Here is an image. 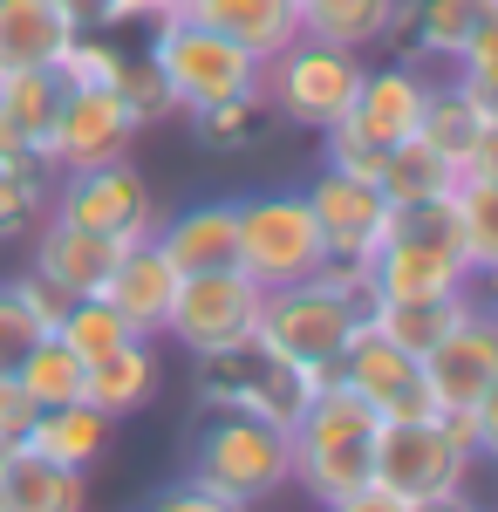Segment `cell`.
<instances>
[{
  "label": "cell",
  "mask_w": 498,
  "mask_h": 512,
  "mask_svg": "<svg viewBox=\"0 0 498 512\" xmlns=\"http://www.w3.org/2000/svg\"><path fill=\"white\" fill-rule=\"evenodd\" d=\"M178 0H116V14H123V28L130 21H157V14H171Z\"/></svg>",
  "instance_id": "c3c4849f"
},
{
  "label": "cell",
  "mask_w": 498,
  "mask_h": 512,
  "mask_svg": "<svg viewBox=\"0 0 498 512\" xmlns=\"http://www.w3.org/2000/svg\"><path fill=\"white\" fill-rule=\"evenodd\" d=\"M389 21H396V0H314L301 14V35L362 55V48H383L389 41Z\"/></svg>",
  "instance_id": "4316f807"
},
{
  "label": "cell",
  "mask_w": 498,
  "mask_h": 512,
  "mask_svg": "<svg viewBox=\"0 0 498 512\" xmlns=\"http://www.w3.org/2000/svg\"><path fill=\"white\" fill-rule=\"evenodd\" d=\"M69 41H76V28L55 0H0V76L55 69Z\"/></svg>",
  "instance_id": "603a6c76"
},
{
  "label": "cell",
  "mask_w": 498,
  "mask_h": 512,
  "mask_svg": "<svg viewBox=\"0 0 498 512\" xmlns=\"http://www.w3.org/2000/svg\"><path fill=\"white\" fill-rule=\"evenodd\" d=\"M376 431L383 417L348 390V383H321L314 403L287 424V485H301L314 506H335L342 492L369 485L376 472Z\"/></svg>",
  "instance_id": "7a4b0ae2"
},
{
  "label": "cell",
  "mask_w": 498,
  "mask_h": 512,
  "mask_svg": "<svg viewBox=\"0 0 498 512\" xmlns=\"http://www.w3.org/2000/svg\"><path fill=\"white\" fill-rule=\"evenodd\" d=\"M321 512H410V499H396L389 485H376V478H369V485H355V492H342L335 506H321Z\"/></svg>",
  "instance_id": "f6af8a7d"
},
{
  "label": "cell",
  "mask_w": 498,
  "mask_h": 512,
  "mask_svg": "<svg viewBox=\"0 0 498 512\" xmlns=\"http://www.w3.org/2000/svg\"><path fill=\"white\" fill-rule=\"evenodd\" d=\"M7 451H14V444H7V437H0V465H7Z\"/></svg>",
  "instance_id": "816d5d0a"
},
{
  "label": "cell",
  "mask_w": 498,
  "mask_h": 512,
  "mask_svg": "<svg viewBox=\"0 0 498 512\" xmlns=\"http://www.w3.org/2000/svg\"><path fill=\"white\" fill-rule=\"evenodd\" d=\"M157 383H164V362H157V342H123L116 355H103V362H89V376H82V403H96L110 424H123V417H137L144 403L157 396Z\"/></svg>",
  "instance_id": "7402d4cb"
},
{
  "label": "cell",
  "mask_w": 498,
  "mask_h": 512,
  "mask_svg": "<svg viewBox=\"0 0 498 512\" xmlns=\"http://www.w3.org/2000/svg\"><path fill=\"white\" fill-rule=\"evenodd\" d=\"M151 246L178 267V280L239 267V198H205V205H185L178 219H157Z\"/></svg>",
  "instance_id": "e0dca14e"
},
{
  "label": "cell",
  "mask_w": 498,
  "mask_h": 512,
  "mask_svg": "<svg viewBox=\"0 0 498 512\" xmlns=\"http://www.w3.org/2000/svg\"><path fill=\"white\" fill-rule=\"evenodd\" d=\"M478 130H485V110L471 103V89H464L451 69H444V76H430V96H423L417 137L430 144V151H444V158L458 164V178H464V151L478 144Z\"/></svg>",
  "instance_id": "484cf974"
},
{
  "label": "cell",
  "mask_w": 498,
  "mask_h": 512,
  "mask_svg": "<svg viewBox=\"0 0 498 512\" xmlns=\"http://www.w3.org/2000/svg\"><path fill=\"white\" fill-rule=\"evenodd\" d=\"M185 478L226 506H267L273 492H287V431L246 410H205Z\"/></svg>",
  "instance_id": "3957f363"
},
{
  "label": "cell",
  "mask_w": 498,
  "mask_h": 512,
  "mask_svg": "<svg viewBox=\"0 0 498 512\" xmlns=\"http://www.w3.org/2000/svg\"><path fill=\"white\" fill-rule=\"evenodd\" d=\"M369 267H355V260H321L307 280L294 287H267V301H260V342L280 349L294 369L307 376H335L342 369L348 342L362 335V321H369Z\"/></svg>",
  "instance_id": "6da1fadb"
},
{
  "label": "cell",
  "mask_w": 498,
  "mask_h": 512,
  "mask_svg": "<svg viewBox=\"0 0 498 512\" xmlns=\"http://www.w3.org/2000/svg\"><path fill=\"white\" fill-rule=\"evenodd\" d=\"M198 362V410H246V417H267V424H294L314 390H321V376H307L294 369L280 349H267L260 335H246V342H232L219 355H192Z\"/></svg>",
  "instance_id": "8992f818"
},
{
  "label": "cell",
  "mask_w": 498,
  "mask_h": 512,
  "mask_svg": "<svg viewBox=\"0 0 498 512\" xmlns=\"http://www.w3.org/2000/svg\"><path fill=\"white\" fill-rule=\"evenodd\" d=\"M471 301H478L471 287H464V294H444V301H369V328H376L383 342H396V349H410L423 362V355H430L464 315H471Z\"/></svg>",
  "instance_id": "cb8c5ba5"
},
{
  "label": "cell",
  "mask_w": 498,
  "mask_h": 512,
  "mask_svg": "<svg viewBox=\"0 0 498 512\" xmlns=\"http://www.w3.org/2000/svg\"><path fill=\"white\" fill-rule=\"evenodd\" d=\"M362 55H348V48H328V41H294V48H280L273 62H260V96L273 103V117L280 123H301V130H328V123L348 117V103H355V89H362Z\"/></svg>",
  "instance_id": "52a82bcc"
},
{
  "label": "cell",
  "mask_w": 498,
  "mask_h": 512,
  "mask_svg": "<svg viewBox=\"0 0 498 512\" xmlns=\"http://www.w3.org/2000/svg\"><path fill=\"white\" fill-rule=\"evenodd\" d=\"M335 383L362 396L383 424H403V417H437V403H430V383H423V362L410 349H396L383 342L369 321H362V335L348 342L342 369H335Z\"/></svg>",
  "instance_id": "8fae6325"
},
{
  "label": "cell",
  "mask_w": 498,
  "mask_h": 512,
  "mask_svg": "<svg viewBox=\"0 0 498 512\" xmlns=\"http://www.w3.org/2000/svg\"><path fill=\"white\" fill-rule=\"evenodd\" d=\"M28 451L55 458V465H76V472H89V465L110 451V417H103L96 403H55V410H41V417H35Z\"/></svg>",
  "instance_id": "d4e9b609"
},
{
  "label": "cell",
  "mask_w": 498,
  "mask_h": 512,
  "mask_svg": "<svg viewBox=\"0 0 498 512\" xmlns=\"http://www.w3.org/2000/svg\"><path fill=\"white\" fill-rule=\"evenodd\" d=\"M423 96H430V69L423 62H383V69H362V89H355V103H348V130L362 137V144H376V151H396V144H410L423 123Z\"/></svg>",
  "instance_id": "9a60e30c"
},
{
  "label": "cell",
  "mask_w": 498,
  "mask_h": 512,
  "mask_svg": "<svg viewBox=\"0 0 498 512\" xmlns=\"http://www.w3.org/2000/svg\"><path fill=\"white\" fill-rule=\"evenodd\" d=\"M0 512H89V472L14 444L0 465Z\"/></svg>",
  "instance_id": "44dd1931"
},
{
  "label": "cell",
  "mask_w": 498,
  "mask_h": 512,
  "mask_svg": "<svg viewBox=\"0 0 498 512\" xmlns=\"http://www.w3.org/2000/svg\"><path fill=\"white\" fill-rule=\"evenodd\" d=\"M260 301H267V287L253 274H239V267L185 274L164 335L185 355H219V349H232V342H246V335H260Z\"/></svg>",
  "instance_id": "30bf717a"
},
{
  "label": "cell",
  "mask_w": 498,
  "mask_h": 512,
  "mask_svg": "<svg viewBox=\"0 0 498 512\" xmlns=\"http://www.w3.org/2000/svg\"><path fill=\"white\" fill-rule=\"evenodd\" d=\"M321 260H328V246H321V226L301 192L239 198V274H253L260 287H294Z\"/></svg>",
  "instance_id": "9c48e42d"
},
{
  "label": "cell",
  "mask_w": 498,
  "mask_h": 512,
  "mask_svg": "<svg viewBox=\"0 0 498 512\" xmlns=\"http://www.w3.org/2000/svg\"><path fill=\"white\" fill-rule=\"evenodd\" d=\"M464 417H471V444H478V458L498 465V383H485V396H478Z\"/></svg>",
  "instance_id": "ee69618b"
},
{
  "label": "cell",
  "mask_w": 498,
  "mask_h": 512,
  "mask_svg": "<svg viewBox=\"0 0 498 512\" xmlns=\"http://www.w3.org/2000/svg\"><path fill=\"white\" fill-rule=\"evenodd\" d=\"M144 55L157 62V76L171 82L178 117H198L212 103H232V96H253L260 89V62L246 48H232L226 35L198 28L192 14H178V7L151 21V48Z\"/></svg>",
  "instance_id": "277c9868"
},
{
  "label": "cell",
  "mask_w": 498,
  "mask_h": 512,
  "mask_svg": "<svg viewBox=\"0 0 498 512\" xmlns=\"http://www.w3.org/2000/svg\"><path fill=\"white\" fill-rule=\"evenodd\" d=\"M41 335H48V328H41V321L21 308V294L0 280V376H14V369H21V355L35 349Z\"/></svg>",
  "instance_id": "8d00e7d4"
},
{
  "label": "cell",
  "mask_w": 498,
  "mask_h": 512,
  "mask_svg": "<svg viewBox=\"0 0 498 512\" xmlns=\"http://www.w3.org/2000/svg\"><path fill=\"white\" fill-rule=\"evenodd\" d=\"M423 383L437 410H471L485 383H498V308L471 301V315L423 355Z\"/></svg>",
  "instance_id": "5bb4252c"
},
{
  "label": "cell",
  "mask_w": 498,
  "mask_h": 512,
  "mask_svg": "<svg viewBox=\"0 0 498 512\" xmlns=\"http://www.w3.org/2000/svg\"><path fill=\"white\" fill-rule=\"evenodd\" d=\"M48 212L69 219V226H89V233H103V239H123V246L151 239L157 219H164V212H157L151 178H144L130 158L89 164V171H55Z\"/></svg>",
  "instance_id": "ba28073f"
},
{
  "label": "cell",
  "mask_w": 498,
  "mask_h": 512,
  "mask_svg": "<svg viewBox=\"0 0 498 512\" xmlns=\"http://www.w3.org/2000/svg\"><path fill=\"white\" fill-rule=\"evenodd\" d=\"M144 512H246V506H226V499H212L205 485H192V478H178V485H164Z\"/></svg>",
  "instance_id": "b9f144b4"
},
{
  "label": "cell",
  "mask_w": 498,
  "mask_h": 512,
  "mask_svg": "<svg viewBox=\"0 0 498 512\" xmlns=\"http://www.w3.org/2000/svg\"><path fill=\"white\" fill-rule=\"evenodd\" d=\"M55 110H62V82H55V69H14V76H0V117L14 123V130H28L35 144H48Z\"/></svg>",
  "instance_id": "4dcf8cb0"
},
{
  "label": "cell",
  "mask_w": 498,
  "mask_h": 512,
  "mask_svg": "<svg viewBox=\"0 0 498 512\" xmlns=\"http://www.w3.org/2000/svg\"><path fill=\"white\" fill-rule=\"evenodd\" d=\"M410 512H478V506H471L464 492H444V499H417Z\"/></svg>",
  "instance_id": "681fc988"
},
{
  "label": "cell",
  "mask_w": 498,
  "mask_h": 512,
  "mask_svg": "<svg viewBox=\"0 0 498 512\" xmlns=\"http://www.w3.org/2000/svg\"><path fill=\"white\" fill-rule=\"evenodd\" d=\"M478 465V444H471V417L464 410H437V417H403L376 431V485H389L396 499H444L464 492V478Z\"/></svg>",
  "instance_id": "5b68a950"
},
{
  "label": "cell",
  "mask_w": 498,
  "mask_h": 512,
  "mask_svg": "<svg viewBox=\"0 0 498 512\" xmlns=\"http://www.w3.org/2000/svg\"><path fill=\"white\" fill-rule=\"evenodd\" d=\"M48 192L55 178H21V171H0V246L28 239L48 219Z\"/></svg>",
  "instance_id": "e575fe53"
},
{
  "label": "cell",
  "mask_w": 498,
  "mask_h": 512,
  "mask_svg": "<svg viewBox=\"0 0 498 512\" xmlns=\"http://www.w3.org/2000/svg\"><path fill=\"white\" fill-rule=\"evenodd\" d=\"M55 7L69 14V28H76V35H116V28H123L116 0H55Z\"/></svg>",
  "instance_id": "7bdbcfd3"
},
{
  "label": "cell",
  "mask_w": 498,
  "mask_h": 512,
  "mask_svg": "<svg viewBox=\"0 0 498 512\" xmlns=\"http://www.w3.org/2000/svg\"><path fill=\"white\" fill-rule=\"evenodd\" d=\"M192 130H198V144H205V151H260L273 130H280V117H273L267 96L253 89V96H232V103L198 110Z\"/></svg>",
  "instance_id": "f1b7e54d"
},
{
  "label": "cell",
  "mask_w": 498,
  "mask_h": 512,
  "mask_svg": "<svg viewBox=\"0 0 498 512\" xmlns=\"http://www.w3.org/2000/svg\"><path fill=\"white\" fill-rule=\"evenodd\" d=\"M478 14H485V0H396V21H389V48L403 55V62H444V69H458V55L471 48L478 35Z\"/></svg>",
  "instance_id": "ac0fdd59"
},
{
  "label": "cell",
  "mask_w": 498,
  "mask_h": 512,
  "mask_svg": "<svg viewBox=\"0 0 498 512\" xmlns=\"http://www.w3.org/2000/svg\"><path fill=\"white\" fill-rule=\"evenodd\" d=\"M103 301L130 321V335L157 342V335H164V321H171V301H178V267L157 253L151 239H137V246H123L116 274L103 280Z\"/></svg>",
  "instance_id": "d6986e66"
},
{
  "label": "cell",
  "mask_w": 498,
  "mask_h": 512,
  "mask_svg": "<svg viewBox=\"0 0 498 512\" xmlns=\"http://www.w3.org/2000/svg\"><path fill=\"white\" fill-rule=\"evenodd\" d=\"M137 144V117L116 103L110 89H62V110L48 130V164L55 171H89V164H116Z\"/></svg>",
  "instance_id": "4fadbf2b"
},
{
  "label": "cell",
  "mask_w": 498,
  "mask_h": 512,
  "mask_svg": "<svg viewBox=\"0 0 498 512\" xmlns=\"http://www.w3.org/2000/svg\"><path fill=\"white\" fill-rule=\"evenodd\" d=\"M451 76L471 89V103L485 110V123H498V62H478V69H451Z\"/></svg>",
  "instance_id": "bcb514c9"
},
{
  "label": "cell",
  "mask_w": 498,
  "mask_h": 512,
  "mask_svg": "<svg viewBox=\"0 0 498 512\" xmlns=\"http://www.w3.org/2000/svg\"><path fill=\"white\" fill-rule=\"evenodd\" d=\"M69 349L82 355V362H103V355H116L123 342H137L130 335V321L116 315L103 294H82V301H69V315H62V328H55Z\"/></svg>",
  "instance_id": "d6a6232c"
},
{
  "label": "cell",
  "mask_w": 498,
  "mask_h": 512,
  "mask_svg": "<svg viewBox=\"0 0 498 512\" xmlns=\"http://www.w3.org/2000/svg\"><path fill=\"white\" fill-rule=\"evenodd\" d=\"M28 239H35L28 267H35L41 280H55L69 301L103 294V280H110L116 260H123V239H103V233H89V226H69V219H55V212H48Z\"/></svg>",
  "instance_id": "2e32d148"
},
{
  "label": "cell",
  "mask_w": 498,
  "mask_h": 512,
  "mask_svg": "<svg viewBox=\"0 0 498 512\" xmlns=\"http://www.w3.org/2000/svg\"><path fill=\"white\" fill-rule=\"evenodd\" d=\"M178 14H192L198 28L226 35L232 48H246L253 62H273L280 48L301 41V14H294V0H178Z\"/></svg>",
  "instance_id": "ffe728a7"
},
{
  "label": "cell",
  "mask_w": 498,
  "mask_h": 512,
  "mask_svg": "<svg viewBox=\"0 0 498 512\" xmlns=\"http://www.w3.org/2000/svg\"><path fill=\"white\" fill-rule=\"evenodd\" d=\"M110 96L137 117V130H151V123H164V117H178V96H171V82L157 76V62L137 48V55H123L116 62V82H110Z\"/></svg>",
  "instance_id": "836d02e7"
},
{
  "label": "cell",
  "mask_w": 498,
  "mask_h": 512,
  "mask_svg": "<svg viewBox=\"0 0 498 512\" xmlns=\"http://www.w3.org/2000/svg\"><path fill=\"white\" fill-rule=\"evenodd\" d=\"M471 287H478V301H485V308H498V260H492L478 280H471Z\"/></svg>",
  "instance_id": "f907efd6"
},
{
  "label": "cell",
  "mask_w": 498,
  "mask_h": 512,
  "mask_svg": "<svg viewBox=\"0 0 498 512\" xmlns=\"http://www.w3.org/2000/svg\"><path fill=\"white\" fill-rule=\"evenodd\" d=\"M451 212H458V246H464V260H471V280H478L498 260V185H485V178H458Z\"/></svg>",
  "instance_id": "1f68e13d"
},
{
  "label": "cell",
  "mask_w": 498,
  "mask_h": 512,
  "mask_svg": "<svg viewBox=\"0 0 498 512\" xmlns=\"http://www.w3.org/2000/svg\"><path fill=\"white\" fill-rule=\"evenodd\" d=\"M35 417H41V403L21 390V376H0V437H7V444H28Z\"/></svg>",
  "instance_id": "60d3db41"
},
{
  "label": "cell",
  "mask_w": 498,
  "mask_h": 512,
  "mask_svg": "<svg viewBox=\"0 0 498 512\" xmlns=\"http://www.w3.org/2000/svg\"><path fill=\"white\" fill-rule=\"evenodd\" d=\"M376 185H383L389 205H437V198L458 192V164L444 158V151H430L423 137H410V144H396L383 158Z\"/></svg>",
  "instance_id": "83f0119b"
},
{
  "label": "cell",
  "mask_w": 498,
  "mask_h": 512,
  "mask_svg": "<svg viewBox=\"0 0 498 512\" xmlns=\"http://www.w3.org/2000/svg\"><path fill=\"white\" fill-rule=\"evenodd\" d=\"M21 390L35 396L41 410H55V403H82V376H89V362H82L62 335H41L35 349L21 355Z\"/></svg>",
  "instance_id": "f546056e"
},
{
  "label": "cell",
  "mask_w": 498,
  "mask_h": 512,
  "mask_svg": "<svg viewBox=\"0 0 498 512\" xmlns=\"http://www.w3.org/2000/svg\"><path fill=\"white\" fill-rule=\"evenodd\" d=\"M307 212H314V226H321V246H328V260H355V267H369V253L383 246L389 233V198L376 178H348V171H328L321 164V178L307 185Z\"/></svg>",
  "instance_id": "7c38bea8"
},
{
  "label": "cell",
  "mask_w": 498,
  "mask_h": 512,
  "mask_svg": "<svg viewBox=\"0 0 498 512\" xmlns=\"http://www.w3.org/2000/svg\"><path fill=\"white\" fill-rule=\"evenodd\" d=\"M464 178H485V185H498V123H485V130H478V144L464 151Z\"/></svg>",
  "instance_id": "7dc6e473"
},
{
  "label": "cell",
  "mask_w": 498,
  "mask_h": 512,
  "mask_svg": "<svg viewBox=\"0 0 498 512\" xmlns=\"http://www.w3.org/2000/svg\"><path fill=\"white\" fill-rule=\"evenodd\" d=\"M116 62H123V48H116L110 35H76L62 48V62H55V82H62V89H110Z\"/></svg>",
  "instance_id": "d590c367"
},
{
  "label": "cell",
  "mask_w": 498,
  "mask_h": 512,
  "mask_svg": "<svg viewBox=\"0 0 498 512\" xmlns=\"http://www.w3.org/2000/svg\"><path fill=\"white\" fill-rule=\"evenodd\" d=\"M7 287H14V294H21V308H28V315H35L41 328H48V335H55V328H62V315H69V294H62V287H55V280H41L35 267H28V274H14V280H7Z\"/></svg>",
  "instance_id": "f35d334b"
},
{
  "label": "cell",
  "mask_w": 498,
  "mask_h": 512,
  "mask_svg": "<svg viewBox=\"0 0 498 512\" xmlns=\"http://www.w3.org/2000/svg\"><path fill=\"white\" fill-rule=\"evenodd\" d=\"M0 171H21V178H55L48 144H35L28 130H14L7 117H0Z\"/></svg>",
  "instance_id": "ab89813d"
},
{
  "label": "cell",
  "mask_w": 498,
  "mask_h": 512,
  "mask_svg": "<svg viewBox=\"0 0 498 512\" xmlns=\"http://www.w3.org/2000/svg\"><path fill=\"white\" fill-rule=\"evenodd\" d=\"M383 158H389V151L362 144L348 123H328V130H321V164H328V171H348V178H376V171H383Z\"/></svg>",
  "instance_id": "74e56055"
}]
</instances>
